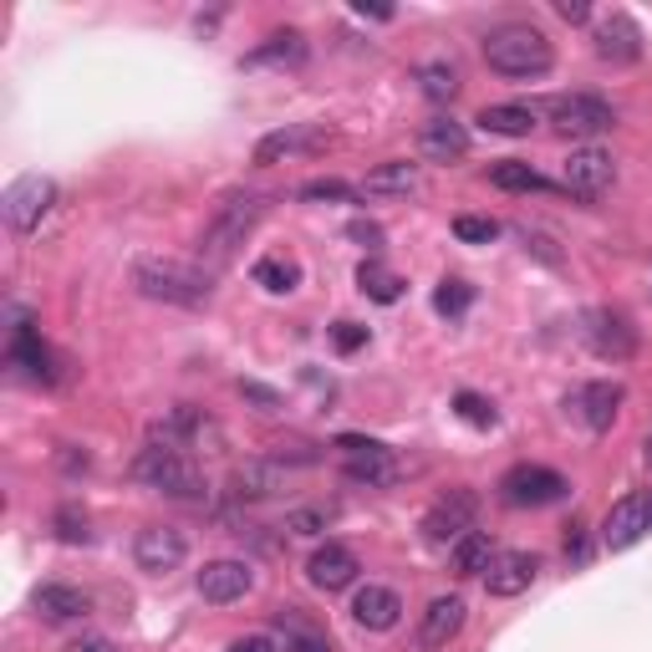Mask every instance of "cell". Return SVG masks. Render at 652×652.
I'll list each match as a JSON object with an SVG mask.
<instances>
[{
    "label": "cell",
    "instance_id": "cell-31",
    "mask_svg": "<svg viewBox=\"0 0 652 652\" xmlns=\"http://www.w3.org/2000/svg\"><path fill=\"white\" fill-rule=\"evenodd\" d=\"M255 281L281 296V291H296L301 286V266L296 260H286V255H266V260H255Z\"/></svg>",
    "mask_w": 652,
    "mask_h": 652
},
{
    "label": "cell",
    "instance_id": "cell-41",
    "mask_svg": "<svg viewBox=\"0 0 652 652\" xmlns=\"http://www.w3.org/2000/svg\"><path fill=\"white\" fill-rule=\"evenodd\" d=\"M301 199H312V205H322V199H352V184H341V178H312V184H301Z\"/></svg>",
    "mask_w": 652,
    "mask_h": 652
},
{
    "label": "cell",
    "instance_id": "cell-3",
    "mask_svg": "<svg viewBox=\"0 0 652 652\" xmlns=\"http://www.w3.org/2000/svg\"><path fill=\"white\" fill-rule=\"evenodd\" d=\"M133 286L149 301H168V306H205L214 296V276L189 260H163V255H143L133 266Z\"/></svg>",
    "mask_w": 652,
    "mask_h": 652
},
{
    "label": "cell",
    "instance_id": "cell-34",
    "mask_svg": "<svg viewBox=\"0 0 652 652\" xmlns=\"http://www.w3.org/2000/svg\"><path fill=\"white\" fill-rule=\"evenodd\" d=\"M469 301H475V286L454 276V281H444L439 291H433V312L439 316H464L469 312Z\"/></svg>",
    "mask_w": 652,
    "mask_h": 652
},
{
    "label": "cell",
    "instance_id": "cell-25",
    "mask_svg": "<svg viewBox=\"0 0 652 652\" xmlns=\"http://www.w3.org/2000/svg\"><path fill=\"white\" fill-rule=\"evenodd\" d=\"M326 133H316V128H306V123H291V128H276V133H266L260 143H255V163H281L291 159V153L301 149H316Z\"/></svg>",
    "mask_w": 652,
    "mask_h": 652
},
{
    "label": "cell",
    "instance_id": "cell-18",
    "mask_svg": "<svg viewBox=\"0 0 652 652\" xmlns=\"http://www.w3.org/2000/svg\"><path fill=\"white\" fill-rule=\"evenodd\" d=\"M586 341H592V352L607 357V362H627V357L638 352V331L617 312H596L592 326H586Z\"/></svg>",
    "mask_w": 652,
    "mask_h": 652
},
{
    "label": "cell",
    "instance_id": "cell-23",
    "mask_svg": "<svg viewBox=\"0 0 652 652\" xmlns=\"http://www.w3.org/2000/svg\"><path fill=\"white\" fill-rule=\"evenodd\" d=\"M459 627H464V596H433L418 638H423V648H449V638H459Z\"/></svg>",
    "mask_w": 652,
    "mask_h": 652
},
{
    "label": "cell",
    "instance_id": "cell-30",
    "mask_svg": "<svg viewBox=\"0 0 652 652\" xmlns=\"http://www.w3.org/2000/svg\"><path fill=\"white\" fill-rule=\"evenodd\" d=\"M357 286H362L372 301H383V306H393V301L403 296V281L383 266V260H362V266H357Z\"/></svg>",
    "mask_w": 652,
    "mask_h": 652
},
{
    "label": "cell",
    "instance_id": "cell-17",
    "mask_svg": "<svg viewBox=\"0 0 652 652\" xmlns=\"http://www.w3.org/2000/svg\"><path fill=\"white\" fill-rule=\"evenodd\" d=\"M357 571H362V566H357V556L347 546H337V540H326L312 561H306V577H312L316 592H341V586H352Z\"/></svg>",
    "mask_w": 652,
    "mask_h": 652
},
{
    "label": "cell",
    "instance_id": "cell-4",
    "mask_svg": "<svg viewBox=\"0 0 652 652\" xmlns=\"http://www.w3.org/2000/svg\"><path fill=\"white\" fill-rule=\"evenodd\" d=\"M133 479H143V485L163 489L168 500H199L205 494V475L194 469L189 454H178V449H143L133 459Z\"/></svg>",
    "mask_w": 652,
    "mask_h": 652
},
{
    "label": "cell",
    "instance_id": "cell-1",
    "mask_svg": "<svg viewBox=\"0 0 652 652\" xmlns=\"http://www.w3.org/2000/svg\"><path fill=\"white\" fill-rule=\"evenodd\" d=\"M266 214H270V194H260V189L230 194V199L214 209V220L205 224V235H199V260H205L209 270L230 266L235 251L255 235V224L266 220Z\"/></svg>",
    "mask_w": 652,
    "mask_h": 652
},
{
    "label": "cell",
    "instance_id": "cell-43",
    "mask_svg": "<svg viewBox=\"0 0 652 652\" xmlns=\"http://www.w3.org/2000/svg\"><path fill=\"white\" fill-rule=\"evenodd\" d=\"M556 15L571 21V26H581V21H592V5H586V0H556Z\"/></svg>",
    "mask_w": 652,
    "mask_h": 652
},
{
    "label": "cell",
    "instance_id": "cell-10",
    "mask_svg": "<svg viewBox=\"0 0 652 652\" xmlns=\"http://www.w3.org/2000/svg\"><path fill=\"white\" fill-rule=\"evenodd\" d=\"M11 368H21L31 377V383H57V352L42 341V331L26 322L21 312H11Z\"/></svg>",
    "mask_w": 652,
    "mask_h": 652
},
{
    "label": "cell",
    "instance_id": "cell-38",
    "mask_svg": "<svg viewBox=\"0 0 652 652\" xmlns=\"http://www.w3.org/2000/svg\"><path fill=\"white\" fill-rule=\"evenodd\" d=\"M454 235H459L464 245H489V240L500 235V224L485 220V214H459V220H454Z\"/></svg>",
    "mask_w": 652,
    "mask_h": 652
},
{
    "label": "cell",
    "instance_id": "cell-15",
    "mask_svg": "<svg viewBox=\"0 0 652 652\" xmlns=\"http://www.w3.org/2000/svg\"><path fill=\"white\" fill-rule=\"evenodd\" d=\"M622 398H627L622 383H586V387H577L571 408H577V418L592 433H607L617 423V414H622Z\"/></svg>",
    "mask_w": 652,
    "mask_h": 652
},
{
    "label": "cell",
    "instance_id": "cell-13",
    "mask_svg": "<svg viewBox=\"0 0 652 652\" xmlns=\"http://www.w3.org/2000/svg\"><path fill=\"white\" fill-rule=\"evenodd\" d=\"M612 178H617V163L602 149H577L566 159V189L577 199H602L612 189Z\"/></svg>",
    "mask_w": 652,
    "mask_h": 652
},
{
    "label": "cell",
    "instance_id": "cell-16",
    "mask_svg": "<svg viewBox=\"0 0 652 652\" xmlns=\"http://www.w3.org/2000/svg\"><path fill=\"white\" fill-rule=\"evenodd\" d=\"M535 571H540V561H535L531 550H500L485 571V586H489V596H520V592H531Z\"/></svg>",
    "mask_w": 652,
    "mask_h": 652
},
{
    "label": "cell",
    "instance_id": "cell-33",
    "mask_svg": "<svg viewBox=\"0 0 652 652\" xmlns=\"http://www.w3.org/2000/svg\"><path fill=\"white\" fill-rule=\"evenodd\" d=\"M418 82L429 92L433 103H449L454 92H459V72L449 67V61H429V67H418Z\"/></svg>",
    "mask_w": 652,
    "mask_h": 652
},
{
    "label": "cell",
    "instance_id": "cell-20",
    "mask_svg": "<svg viewBox=\"0 0 652 652\" xmlns=\"http://www.w3.org/2000/svg\"><path fill=\"white\" fill-rule=\"evenodd\" d=\"M596 57L602 61H638L642 57V31L632 15L612 11L602 26H596Z\"/></svg>",
    "mask_w": 652,
    "mask_h": 652
},
{
    "label": "cell",
    "instance_id": "cell-29",
    "mask_svg": "<svg viewBox=\"0 0 652 652\" xmlns=\"http://www.w3.org/2000/svg\"><path fill=\"white\" fill-rule=\"evenodd\" d=\"M494 556H500V550H494V540H489L485 531H469L464 540H454V571H459V577H485Z\"/></svg>",
    "mask_w": 652,
    "mask_h": 652
},
{
    "label": "cell",
    "instance_id": "cell-35",
    "mask_svg": "<svg viewBox=\"0 0 652 652\" xmlns=\"http://www.w3.org/2000/svg\"><path fill=\"white\" fill-rule=\"evenodd\" d=\"M454 414H459L469 429H494V423H500L494 403L479 398V393H459V398H454Z\"/></svg>",
    "mask_w": 652,
    "mask_h": 652
},
{
    "label": "cell",
    "instance_id": "cell-2",
    "mask_svg": "<svg viewBox=\"0 0 652 652\" xmlns=\"http://www.w3.org/2000/svg\"><path fill=\"white\" fill-rule=\"evenodd\" d=\"M485 61H489V72L531 82V77H546L556 67V51H550L546 31L525 26V21H510V26H494L485 36Z\"/></svg>",
    "mask_w": 652,
    "mask_h": 652
},
{
    "label": "cell",
    "instance_id": "cell-8",
    "mask_svg": "<svg viewBox=\"0 0 652 652\" xmlns=\"http://www.w3.org/2000/svg\"><path fill=\"white\" fill-rule=\"evenodd\" d=\"M566 479L556 475V469H546V464H515L510 475L500 479V500L504 504H515V510H525V504H556L566 494Z\"/></svg>",
    "mask_w": 652,
    "mask_h": 652
},
{
    "label": "cell",
    "instance_id": "cell-11",
    "mask_svg": "<svg viewBox=\"0 0 652 652\" xmlns=\"http://www.w3.org/2000/svg\"><path fill=\"white\" fill-rule=\"evenodd\" d=\"M184 556H189V540H184V531H174V525H149V531H138V540H133V561L143 566L149 577L178 571Z\"/></svg>",
    "mask_w": 652,
    "mask_h": 652
},
{
    "label": "cell",
    "instance_id": "cell-28",
    "mask_svg": "<svg viewBox=\"0 0 652 652\" xmlns=\"http://www.w3.org/2000/svg\"><path fill=\"white\" fill-rule=\"evenodd\" d=\"M301 57H306V36L301 31H276V36H266V46H255L245 57V67H296Z\"/></svg>",
    "mask_w": 652,
    "mask_h": 652
},
{
    "label": "cell",
    "instance_id": "cell-21",
    "mask_svg": "<svg viewBox=\"0 0 652 652\" xmlns=\"http://www.w3.org/2000/svg\"><path fill=\"white\" fill-rule=\"evenodd\" d=\"M418 149H423V159L433 163H454L469 153V128L454 118H429L423 123V133H418Z\"/></svg>",
    "mask_w": 652,
    "mask_h": 652
},
{
    "label": "cell",
    "instance_id": "cell-36",
    "mask_svg": "<svg viewBox=\"0 0 652 652\" xmlns=\"http://www.w3.org/2000/svg\"><path fill=\"white\" fill-rule=\"evenodd\" d=\"M331 520H337V510H326V504H306V510H291V515H286V531H291V535H322Z\"/></svg>",
    "mask_w": 652,
    "mask_h": 652
},
{
    "label": "cell",
    "instance_id": "cell-26",
    "mask_svg": "<svg viewBox=\"0 0 652 652\" xmlns=\"http://www.w3.org/2000/svg\"><path fill=\"white\" fill-rule=\"evenodd\" d=\"M36 612H42L46 622H77V617L92 612V596L77 592V586H42L36 592Z\"/></svg>",
    "mask_w": 652,
    "mask_h": 652
},
{
    "label": "cell",
    "instance_id": "cell-47",
    "mask_svg": "<svg viewBox=\"0 0 652 652\" xmlns=\"http://www.w3.org/2000/svg\"><path fill=\"white\" fill-rule=\"evenodd\" d=\"M296 652H326L316 638H296Z\"/></svg>",
    "mask_w": 652,
    "mask_h": 652
},
{
    "label": "cell",
    "instance_id": "cell-6",
    "mask_svg": "<svg viewBox=\"0 0 652 652\" xmlns=\"http://www.w3.org/2000/svg\"><path fill=\"white\" fill-rule=\"evenodd\" d=\"M546 113H550V123L571 138H596L617 123V113H612L602 97H592V92H561V97L546 103Z\"/></svg>",
    "mask_w": 652,
    "mask_h": 652
},
{
    "label": "cell",
    "instance_id": "cell-42",
    "mask_svg": "<svg viewBox=\"0 0 652 652\" xmlns=\"http://www.w3.org/2000/svg\"><path fill=\"white\" fill-rule=\"evenodd\" d=\"M347 235H352V240H362L368 251H377V245H383V230H377V224H372V220H352V224H347Z\"/></svg>",
    "mask_w": 652,
    "mask_h": 652
},
{
    "label": "cell",
    "instance_id": "cell-46",
    "mask_svg": "<svg viewBox=\"0 0 652 652\" xmlns=\"http://www.w3.org/2000/svg\"><path fill=\"white\" fill-rule=\"evenodd\" d=\"M72 652H118V648H113V638H82L72 642Z\"/></svg>",
    "mask_w": 652,
    "mask_h": 652
},
{
    "label": "cell",
    "instance_id": "cell-40",
    "mask_svg": "<svg viewBox=\"0 0 652 652\" xmlns=\"http://www.w3.org/2000/svg\"><path fill=\"white\" fill-rule=\"evenodd\" d=\"M240 398L255 403L260 414H276V408H281V393H276V387H266V383H255V377H240Z\"/></svg>",
    "mask_w": 652,
    "mask_h": 652
},
{
    "label": "cell",
    "instance_id": "cell-22",
    "mask_svg": "<svg viewBox=\"0 0 652 652\" xmlns=\"http://www.w3.org/2000/svg\"><path fill=\"white\" fill-rule=\"evenodd\" d=\"M230 489H235V500H270L286 489V469L276 459H251L230 475Z\"/></svg>",
    "mask_w": 652,
    "mask_h": 652
},
{
    "label": "cell",
    "instance_id": "cell-44",
    "mask_svg": "<svg viewBox=\"0 0 652 652\" xmlns=\"http://www.w3.org/2000/svg\"><path fill=\"white\" fill-rule=\"evenodd\" d=\"M566 556H571V561H586V525H571V531H566Z\"/></svg>",
    "mask_w": 652,
    "mask_h": 652
},
{
    "label": "cell",
    "instance_id": "cell-14",
    "mask_svg": "<svg viewBox=\"0 0 652 652\" xmlns=\"http://www.w3.org/2000/svg\"><path fill=\"white\" fill-rule=\"evenodd\" d=\"M194 586H199V596H205L209 607H230V602H240V596L251 592L255 577L245 561H209Z\"/></svg>",
    "mask_w": 652,
    "mask_h": 652
},
{
    "label": "cell",
    "instance_id": "cell-5",
    "mask_svg": "<svg viewBox=\"0 0 652 652\" xmlns=\"http://www.w3.org/2000/svg\"><path fill=\"white\" fill-rule=\"evenodd\" d=\"M51 205H57V184L46 174H26L15 178L11 189H5V199H0V214H5V224L11 230H21V235H31L36 224L51 214Z\"/></svg>",
    "mask_w": 652,
    "mask_h": 652
},
{
    "label": "cell",
    "instance_id": "cell-24",
    "mask_svg": "<svg viewBox=\"0 0 652 652\" xmlns=\"http://www.w3.org/2000/svg\"><path fill=\"white\" fill-rule=\"evenodd\" d=\"M414 189H418V163H403V159L377 163L362 178V194H372V199H408Z\"/></svg>",
    "mask_w": 652,
    "mask_h": 652
},
{
    "label": "cell",
    "instance_id": "cell-32",
    "mask_svg": "<svg viewBox=\"0 0 652 652\" xmlns=\"http://www.w3.org/2000/svg\"><path fill=\"white\" fill-rule=\"evenodd\" d=\"M489 178L500 184V189H510V194H531V189H546V178L535 174L531 163H520V159H500L494 168H489Z\"/></svg>",
    "mask_w": 652,
    "mask_h": 652
},
{
    "label": "cell",
    "instance_id": "cell-7",
    "mask_svg": "<svg viewBox=\"0 0 652 652\" xmlns=\"http://www.w3.org/2000/svg\"><path fill=\"white\" fill-rule=\"evenodd\" d=\"M337 449L347 454V479L352 485H368V489H383L403 475L398 459H393V449L377 444V439H357V433H341Z\"/></svg>",
    "mask_w": 652,
    "mask_h": 652
},
{
    "label": "cell",
    "instance_id": "cell-37",
    "mask_svg": "<svg viewBox=\"0 0 652 652\" xmlns=\"http://www.w3.org/2000/svg\"><path fill=\"white\" fill-rule=\"evenodd\" d=\"M51 525H57V535L67 540V546H88V540H92V531H88V510H77V504H61Z\"/></svg>",
    "mask_w": 652,
    "mask_h": 652
},
{
    "label": "cell",
    "instance_id": "cell-27",
    "mask_svg": "<svg viewBox=\"0 0 652 652\" xmlns=\"http://www.w3.org/2000/svg\"><path fill=\"white\" fill-rule=\"evenodd\" d=\"M479 128L500 138H525L535 128V103H494L479 113Z\"/></svg>",
    "mask_w": 652,
    "mask_h": 652
},
{
    "label": "cell",
    "instance_id": "cell-19",
    "mask_svg": "<svg viewBox=\"0 0 652 652\" xmlns=\"http://www.w3.org/2000/svg\"><path fill=\"white\" fill-rule=\"evenodd\" d=\"M352 617L357 627H368V632H393L403 617V596L393 586H362L352 596Z\"/></svg>",
    "mask_w": 652,
    "mask_h": 652
},
{
    "label": "cell",
    "instance_id": "cell-45",
    "mask_svg": "<svg viewBox=\"0 0 652 652\" xmlns=\"http://www.w3.org/2000/svg\"><path fill=\"white\" fill-rule=\"evenodd\" d=\"M230 652H276V642L270 638H240V642H230Z\"/></svg>",
    "mask_w": 652,
    "mask_h": 652
},
{
    "label": "cell",
    "instance_id": "cell-39",
    "mask_svg": "<svg viewBox=\"0 0 652 652\" xmlns=\"http://www.w3.org/2000/svg\"><path fill=\"white\" fill-rule=\"evenodd\" d=\"M331 347H337L341 357H352L368 347V326H357V322H337L331 326Z\"/></svg>",
    "mask_w": 652,
    "mask_h": 652
},
{
    "label": "cell",
    "instance_id": "cell-12",
    "mask_svg": "<svg viewBox=\"0 0 652 652\" xmlns=\"http://www.w3.org/2000/svg\"><path fill=\"white\" fill-rule=\"evenodd\" d=\"M648 531H652V494H622V500L607 510L602 546H607V550H627V546H638Z\"/></svg>",
    "mask_w": 652,
    "mask_h": 652
},
{
    "label": "cell",
    "instance_id": "cell-9",
    "mask_svg": "<svg viewBox=\"0 0 652 652\" xmlns=\"http://www.w3.org/2000/svg\"><path fill=\"white\" fill-rule=\"evenodd\" d=\"M475 510H479L475 489H449L444 500L423 515V540H433V546H454V540H464L469 525H475Z\"/></svg>",
    "mask_w": 652,
    "mask_h": 652
},
{
    "label": "cell",
    "instance_id": "cell-48",
    "mask_svg": "<svg viewBox=\"0 0 652 652\" xmlns=\"http://www.w3.org/2000/svg\"><path fill=\"white\" fill-rule=\"evenodd\" d=\"M648 464H652V439H648Z\"/></svg>",
    "mask_w": 652,
    "mask_h": 652
}]
</instances>
